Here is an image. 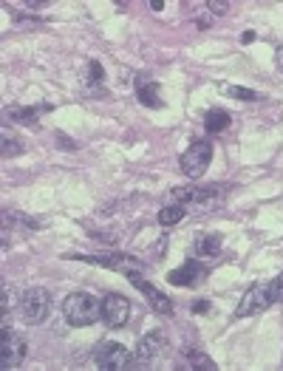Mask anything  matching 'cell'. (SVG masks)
Wrapping results in <instances>:
<instances>
[{
	"label": "cell",
	"mask_w": 283,
	"mask_h": 371,
	"mask_svg": "<svg viewBox=\"0 0 283 371\" xmlns=\"http://www.w3.org/2000/svg\"><path fill=\"white\" fill-rule=\"evenodd\" d=\"M62 318L68 326H94L102 318V298H94L91 292H71L62 301Z\"/></svg>",
	"instance_id": "6da1fadb"
},
{
	"label": "cell",
	"mask_w": 283,
	"mask_h": 371,
	"mask_svg": "<svg viewBox=\"0 0 283 371\" xmlns=\"http://www.w3.org/2000/svg\"><path fill=\"white\" fill-rule=\"evenodd\" d=\"M230 184H204V187H179L173 190V201L184 204L187 210H209L224 201Z\"/></svg>",
	"instance_id": "7a4b0ae2"
},
{
	"label": "cell",
	"mask_w": 283,
	"mask_h": 371,
	"mask_svg": "<svg viewBox=\"0 0 283 371\" xmlns=\"http://www.w3.org/2000/svg\"><path fill=\"white\" fill-rule=\"evenodd\" d=\"M275 304V289H272V281L266 283H252L247 292H244V298L238 301V309H235V321L241 318H252V315H261L266 312L269 306Z\"/></svg>",
	"instance_id": "3957f363"
},
{
	"label": "cell",
	"mask_w": 283,
	"mask_h": 371,
	"mask_svg": "<svg viewBox=\"0 0 283 371\" xmlns=\"http://www.w3.org/2000/svg\"><path fill=\"white\" fill-rule=\"evenodd\" d=\"M209 162H212V142L195 139V142L187 147V151L181 154L179 168H181V173H184L187 179H201V176L207 173Z\"/></svg>",
	"instance_id": "277c9868"
},
{
	"label": "cell",
	"mask_w": 283,
	"mask_h": 371,
	"mask_svg": "<svg viewBox=\"0 0 283 371\" xmlns=\"http://www.w3.org/2000/svg\"><path fill=\"white\" fill-rule=\"evenodd\" d=\"M94 363L105 371H125V368H133V354L116 340H102L94 349Z\"/></svg>",
	"instance_id": "5b68a950"
},
{
	"label": "cell",
	"mask_w": 283,
	"mask_h": 371,
	"mask_svg": "<svg viewBox=\"0 0 283 371\" xmlns=\"http://www.w3.org/2000/svg\"><path fill=\"white\" fill-rule=\"evenodd\" d=\"M51 295H48V289H43V286H32V289H26L23 292V298H20V312H23V318L29 321V323H43L48 315H51Z\"/></svg>",
	"instance_id": "8992f818"
},
{
	"label": "cell",
	"mask_w": 283,
	"mask_h": 371,
	"mask_svg": "<svg viewBox=\"0 0 283 371\" xmlns=\"http://www.w3.org/2000/svg\"><path fill=\"white\" fill-rule=\"evenodd\" d=\"M125 275H127V281H130V283L142 292V298H145V301L151 304V309H153V312H159V315H165V318H167V315H173V301L167 298L165 292H159V289H156V286H153L145 275H142V269H127Z\"/></svg>",
	"instance_id": "52a82bcc"
},
{
	"label": "cell",
	"mask_w": 283,
	"mask_h": 371,
	"mask_svg": "<svg viewBox=\"0 0 283 371\" xmlns=\"http://www.w3.org/2000/svg\"><path fill=\"white\" fill-rule=\"evenodd\" d=\"M65 258L71 261H85V264H97V267H108L116 272H127V269H142L145 264L136 261L133 255H122V252H97V255H85V252H68Z\"/></svg>",
	"instance_id": "ba28073f"
},
{
	"label": "cell",
	"mask_w": 283,
	"mask_h": 371,
	"mask_svg": "<svg viewBox=\"0 0 283 371\" xmlns=\"http://www.w3.org/2000/svg\"><path fill=\"white\" fill-rule=\"evenodd\" d=\"M26 354H29L26 340L18 332L4 329V337H0V368H6V371L18 368L26 360Z\"/></svg>",
	"instance_id": "9c48e42d"
},
{
	"label": "cell",
	"mask_w": 283,
	"mask_h": 371,
	"mask_svg": "<svg viewBox=\"0 0 283 371\" xmlns=\"http://www.w3.org/2000/svg\"><path fill=\"white\" fill-rule=\"evenodd\" d=\"M165 335L162 332H151L145 337H139L136 343V351H133V368H145V365H153L162 354H165Z\"/></svg>",
	"instance_id": "30bf717a"
},
{
	"label": "cell",
	"mask_w": 283,
	"mask_h": 371,
	"mask_svg": "<svg viewBox=\"0 0 283 371\" xmlns=\"http://www.w3.org/2000/svg\"><path fill=\"white\" fill-rule=\"evenodd\" d=\"M204 278H209V267L201 264L198 258H187L181 267L170 269V275H167V281L173 286H181V289H193V286L204 283Z\"/></svg>",
	"instance_id": "8fae6325"
},
{
	"label": "cell",
	"mask_w": 283,
	"mask_h": 371,
	"mask_svg": "<svg viewBox=\"0 0 283 371\" xmlns=\"http://www.w3.org/2000/svg\"><path fill=\"white\" fill-rule=\"evenodd\" d=\"M130 318V301L119 292H108L102 295V321L111 326V329H125Z\"/></svg>",
	"instance_id": "7c38bea8"
},
{
	"label": "cell",
	"mask_w": 283,
	"mask_h": 371,
	"mask_svg": "<svg viewBox=\"0 0 283 371\" xmlns=\"http://www.w3.org/2000/svg\"><path fill=\"white\" fill-rule=\"evenodd\" d=\"M136 100H139V105H145V108H165L159 83L148 80L145 74H139V77H136Z\"/></svg>",
	"instance_id": "4fadbf2b"
},
{
	"label": "cell",
	"mask_w": 283,
	"mask_h": 371,
	"mask_svg": "<svg viewBox=\"0 0 283 371\" xmlns=\"http://www.w3.org/2000/svg\"><path fill=\"white\" fill-rule=\"evenodd\" d=\"M40 111H51V105H43V108H32V105L20 108V105H12V108H6V116H9L12 122H18V125L37 128V125H40Z\"/></svg>",
	"instance_id": "5bb4252c"
},
{
	"label": "cell",
	"mask_w": 283,
	"mask_h": 371,
	"mask_svg": "<svg viewBox=\"0 0 283 371\" xmlns=\"http://www.w3.org/2000/svg\"><path fill=\"white\" fill-rule=\"evenodd\" d=\"M221 244H224L221 233H201V236L195 238L193 250H195V255H201V258H216V255L221 252Z\"/></svg>",
	"instance_id": "9a60e30c"
},
{
	"label": "cell",
	"mask_w": 283,
	"mask_h": 371,
	"mask_svg": "<svg viewBox=\"0 0 283 371\" xmlns=\"http://www.w3.org/2000/svg\"><path fill=\"white\" fill-rule=\"evenodd\" d=\"M230 125H233V116H230V111H224V108H209V111L204 114V128H207V133H224Z\"/></svg>",
	"instance_id": "2e32d148"
},
{
	"label": "cell",
	"mask_w": 283,
	"mask_h": 371,
	"mask_svg": "<svg viewBox=\"0 0 283 371\" xmlns=\"http://www.w3.org/2000/svg\"><path fill=\"white\" fill-rule=\"evenodd\" d=\"M184 215H187V207L173 201V204H167V207L159 210V224H162V227H173V224H179Z\"/></svg>",
	"instance_id": "e0dca14e"
},
{
	"label": "cell",
	"mask_w": 283,
	"mask_h": 371,
	"mask_svg": "<svg viewBox=\"0 0 283 371\" xmlns=\"http://www.w3.org/2000/svg\"><path fill=\"white\" fill-rule=\"evenodd\" d=\"M0 154H4V159H15L23 154V139L20 136H12L9 130H4V136H0Z\"/></svg>",
	"instance_id": "ac0fdd59"
},
{
	"label": "cell",
	"mask_w": 283,
	"mask_h": 371,
	"mask_svg": "<svg viewBox=\"0 0 283 371\" xmlns=\"http://www.w3.org/2000/svg\"><path fill=\"white\" fill-rule=\"evenodd\" d=\"M184 360H187V365H193V368H198V371H216V363H212V357H207L204 351H187L184 354Z\"/></svg>",
	"instance_id": "d6986e66"
},
{
	"label": "cell",
	"mask_w": 283,
	"mask_h": 371,
	"mask_svg": "<svg viewBox=\"0 0 283 371\" xmlns=\"http://www.w3.org/2000/svg\"><path fill=\"white\" fill-rule=\"evenodd\" d=\"M224 94H230V97H235V100H244V102H258V100H263L261 91L244 88V86H224Z\"/></svg>",
	"instance_id": "ffe728a7"
},
{
	"label": "cell",
	"mask_w": 283,
	"mask_h": 371,
	"mask_svg": "<svg viewBox=\"0 0 283 371\" xmlns=\"http://www.w3.org/2000/svg\"><path fill=\"white\" fill-rule=\"evenodd\" d=\"M102 83H105V68H102L99 60H91L88 62V86L91 88H99Z\"/></svg>",
	"instance_id": "44dd1931"
},
{
	"label": "cell",
	"mask_w": 283,
	"mask_h": 371,
	"mask_svg": "<svg viewBox=\"0 0 283 371\" xmlns=\"http://www.w3.org/2000/svg\"><path fill=\"white\" fill-rule=\"evenodd\" d=\"M230 0H207V4H204V9L212 15V18H221V15H227L230 12Z\"/></svg>",
	"instance_id": "7402d4cb"
},
{
	"label": "cell",
	"mask_w": 283,
	"mask_h": 371,
	"mask_svg": "<svg viewBox=\"0 0 283 371\" xmlns=\"http://www.w3.org/2000/svg\"><path fill=\"white\" fill-rule=\"evenodd\" d=\"M272 289H275V304H283V272L272 278Z\"/></svg>",
	"instance_id": "603a6c76"
},
{
	"label": "cell",
	"mask_w": 283,
	"mask_h": 371,
	"mask_svg": "<svg viewBox=\"0 0 283 371\" xmlns=\"http://www.w3.org/2000/svg\"><path fill=\"white\" fill-rule=\"evenodd\" d=\"M54 139H57V144L62 147V151H77V144H74V142H71V139H68L65 133H57Z\"/></svg>",
	"instance_id": "cb8c5ba5"
},
{
	"label": "cell",
	"mask_w": 283,
	"mask_h": 371,
	"mask_svg": "<svg viewBox=\"0 0 283 371\" xmlns=\"http://www.w3.org/2000/svg\"><path fill=\"white\" fill-rule=\"evenodd\" d=\"M190 309H193V315H204V312H209V301H207V298H201V301H195Z\"/></svg>",
	"instance_id": "d4e9b609"
},
{
	"label": "cell",
	"mask_w": 283,
	"mask_h": 371,
	"mask_svg": "<svg viewBox=\"0 0 283 371\" xmlns=\"http://www.w3.org/2000/svg\"><path fill=\"white\" fill-rule=\"evenodd\" d=\"M29 12H37V9H43V6H51L48 4V0H26V4H23Z\"/></svg>",
	"instance_id": "484cf974"
},
{
	"label": "cell",
	"mask_w": 283,
	"mask_h": 371,
	"mask_svg": "<svg viewBox=\"0 0 283 371\" xmlns=\"http://www.w3.org/2000/svg\"><path fill=\"white\" fill-rule=\"evenodd\" d=\"M275 65L283 71V46H277V48H275Z\"/></svg>",
	"instance_id": "4316f807"
},
{
	"label": "cell",
	"mask_w": 283,
	"mask_h": 371,
	"mask_svg": "<svg viewBox=\"0 0 283 371\" xmlns=\"http://www.w3.org/2000/svg\"><path fill=\"white\" fill-rule=\"evenodd\" d=\"M241 43H244V46H249V43H255V32H244V37H241Z\"/></svg>",
	"instance_id": "83f0119b"
},
{
	"label": "cell",
	"mask_w": 283,
	"mask_h": 371,
	"mask_svg": "<svg viewBox=\"0 0 283 371\" xmlns=\"http://www.w3.org/2000/svg\"><path fill=\"white\" fill-rule=\"evenodd\" d=\"M148 6H151L153 12H162V9H165V4H162V0H151V4H148Z\"/></svg>",
	"instance_id": "f1b7e54d"
}]
</instances>
